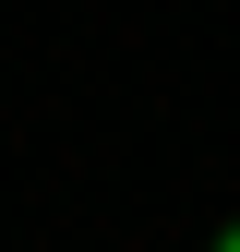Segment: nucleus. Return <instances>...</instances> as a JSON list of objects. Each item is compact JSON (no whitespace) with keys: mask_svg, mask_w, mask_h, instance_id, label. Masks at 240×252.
<instances>
[{"mask_svg":"<svg viewBox=\"0 0 240 252\" xmlns=\"http://www.w3.org/2000/svg\"><path fill=\"white\" fill-rule=\"evenodd\" d=\"M216 252H240V228H228V240H216Z\"/></svg>","mask_w":240,"mask_h":252,"instance_id":"obj_1","label":"nucleus"}]
</instances>
